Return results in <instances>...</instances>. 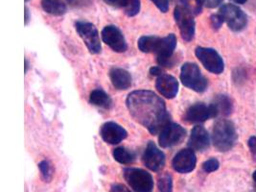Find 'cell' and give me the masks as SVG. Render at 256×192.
Here are the masks:
<instances>
[{
    "label": "cell",
    "instance_id": "obj_1",
    "mask_svg": "<svg viewBox=\"0 0 256 192\" xmlns=\"http://www.w3.org/2000/svg\"><path fill=\"white\" fill-rule=\"evenodd\" d=\"M130 116L152 134H156L170 123L166 105L160 96L151 90H136L127 98Z\"/></svg>",
    "mask_w": 256,
    "mask_h": 192
},
{
    "label": "cell",
    "instance_id": "obj_2",
    "mask_svg": "<svg viewBox=\"0 0 256 192\" xmlns=\"http://www.w3.org/2000/svg\"><path fill=\"white\" fill-rule=\"evenodd\" d=\"M212 140L217 150L221 152L230 150L237 140V132L232 122L226 120H218L213 127Z\"/></svg>",
    "mask_w": 256,
    "mask_h": 192
},
{
    "label": "cell",
    "instance_id": "obj_3",
    "mask_svg": "<svg viewBox=\"0 0 256 192\" xmlns=\"http://www.w3.org/2000/svg\"><path fill=\"white\" fill-rule=\"evenodd\" d=\"M124 179L134 192H152L154 180L151 174L141 168H125Z\"/></svg>",
    "mask_w": 256,
    "mask_h": 192
},
{
    "label": "cell",
    "instance_id": "obj_4",
    "mask_svg": "<svg viewBox=\"0 0 256 192\" xmlns=\"http://www.w3.org/2000/svg\"><path fill=\"white\" fill-rule=\"evenodd\" d=\"M180 80L186 88L197 92H204L208 84L198 66L193 62H186L182 66Z\"/></svg>",
    "mask_w": 256,
    "mask_h": 192
},
{
    "label": "cell",
    "instance_id": "obj_5",
    "mask_svg": "<svg viewBox=\"0 0 256 192\" xmlns=\"http://www.w3.org/2000/svg\"><path fill=\"white\" fill-rule=\"evenodd\" d=\"M221 14L224 22L234 31H242L248 24V16L239 7L234 4H224L220 8Z\"/></svg>",
    "mask_w": 256,
    "mask_h": 192
},
{
    "label": "cell",
    "instance_id": "obj_6",
    "mask_svg": "<svg viewBox=\"0 0 256 192\" xmlns=\"http://www.w3.org/2000/svg\"><path fill=\"white\" fill-rule=\"evenodd\" d=\"M76 31L86 44V48L92 54L101 52V42L97 28L94 24L86 22H77L75 24Z\"/></svg>",
    "mask_w": 256,
    "mask_h": 192
},
{
    "label": "cell",
    "instance_id": "obj_7",
    "mask_svg": "<svg viewBox=\"0 0 256 192\" xmlns=\"http://www.w3.org/2000/svg\"><path fill=\"white\" fill-rule=\"evenodd\" d=\"M196 56L206 70L214 74H221L224 68V64L219 53L212 48H198Z\"/></svg>",
    "mask_w": 256,
    "mask_h": 192
},
{
    "label": "cell",
    "instance_id": "obj_8",
    "mask_svg": "<svg viewBox=\"0 0 256 192\" xmlns=\"http://www.w3.org/2000/svg\"><path fill=\"white\" fill-rule=\"evenodd\" d=\"M175 20L182 38L186 42H190L195 35V20L194 16L186 9H184L182 5H178L174 11Z\"/></svg>",
    "mask_w": 256,
    "mask_h": 192
},
{
    "label": "cell",
    "instance_id": "obj_9",
    "mask_svg": "<svg viewBox=\"0 0 256 192\" xmlns=\"http://www.w3.org/2000/svg\"><path fill=\"white\" fill-rule=\"evenodd\" d=\"M186 136V131L184 127L176 123L167 124L160 132L158 142L162 148L173 147L180 144Z\"/></svg>",
    "mask_w": 256,
    "mask_h": 192
},
{
    "label": "cell",
    "instance_id": "obj_10",
    "mask_svg": "<svg viewBox=\"0 0 256 192\" xmlns=\"http://www.w3.org/2000/svg\"><path fill=\"white\" fill-rule=\"evenodd\" d=\"M102 38L106 46L117 53L125 52L128 48L125 36L116 25L106 26L102 31Z\"/></svg>",
    "mask_w": 256,
    "mask_h": 192
},
{
    "label": "cell",
    "instance_id": "obj_11",
    "mask_svg": "<svg viewBox=\"0 0 256 192\" xmlns=\"http://www.w3.org/2000/svg\"><path fill=\"white\" fill-rule=\"evenodd\" d=\"M176 46V38L174 34H170L165 38H162L156 53L158 62L160 66H169L172 64L173 54Z\"/></svg>",
    "mask_w": 256,
    "mask_h": 192
},
{
    "label": "cell",
    "instance_id": "obj_12",
    "mask_svg": "<svg viewBox=\"0 0 256 192\" xmlns=\"http://www.w3.org/2000/svg\"><path fill=\"white\" fill-rule=\"evenodd\" d=\"M144 166L152 171L158 172L165 166V155L162 150H160L156 145L150 142L142 156Z\"/></svg>",
    "mask_w": 256,
    "mask_h": 192
},
{
    "label": "cell",
    "instance_id": "obj_13",
    "mask_svg": "<svg viewBox=\"0 0 256 192\" xmlns=\"http://www.w3.org/2000/svg\"><path fill=\"white\" fill-rule=\"evenodd\" d=\"M196 164L197 158L194 151L192 149H182L173 158L172 166L176 172L186 174L195 169Z\"/></svg>",
    "mask_w": 256,
    "mask_h": 192
},
{
    "label": "cell",
    "instance_id": "obj_14",
    "mask_svg": "<svg viewBox=\"0 0 256 192\" xmlns=\"http://www.w3.org/2000/svg\"><path fill=\"white\" fill-rule=\"evenodd\" d=\"M100 134L106 144H118L127 138L128 132L116 122H106L101 127Z\"/></svg>",
    "mask_w": 256,
    "mask_h": 192
},
{
    "label": "cell",
    "instance_id": "obj_15",
    "mask_svg": "<svg viewBox=\"0 0 256 192\" xmlns=\"http://www.w3.org/2000/svg\"><path fill=\"white\" fill-rule=\"evenodd\" d=\"M213 112L210 106L204 103H197L187 108L184 120L188 123H202L210 118H213Z\"/></svg>",
    "mask_w": 256,
    "mask_h": 192
},
{
    "label": "cell",
    "instance_id": "obj_16",
    "mask_svg": "<svg viewBox=\"0 0 256 192\" xmlns=\"http://www.w3.org/2000/svg\"><path fill=\"white\" fill-rule=\"evenodd\" d=\"M156 86L158 92L168 99L175 98L178 92V83L176 79L168 74H162L158 76Z\"/></svg>",
    "mask_w": 256,
    "mask_h": 192
},
{
    "label": "cell",
    "instance_id": "obj_17",
    "mask_svg": "<svg viewBox=\"0 0 256 192\" xmlns=\"http://www.w3.org/2000/svg\"><path fill=\"white\" fill-rule=\"evenodd\" d=\"M210 138L208 131L202 126H195L191 131L188 145L192 150L204 151L210 147Z\"/></svg>",
    "mask_w": 256,
    "mask_h": 192
},
{
    "label": "cell",
    "instance_id": "obj_18",
    "mask_svg": "<svg viewBox=\"0 0 256 192\" xmlns=\"http://www.w3.org/2000/svg\"><path fill=\"white\" fill-rule=\"evenodd\" d=\"M210 107L214 118L219 116H228L232 112V101L228 96H218L214 99L213 103L210 104Z\"/></svg>",
    "mask_w": 256,
    "mask_h": 192
},
{
    "label": "cell",
    "instance_id": "obj_19",
    "mask_svg": "<svg viewBox=\"0 0 256 192\" xmlns=\"http://www.w3.org/2000/svg\"><path fill=\"white\" fill-rule=\"evenodd\" d=\"M110 77L114 86L119 90H128L132 86V76L128 72L123 68H112L110 72Z\"/></svg>",
    "mask_w": 256,
    "mask_h": 192
},
{
    "label": "cell",
    "instance_id": "obj_20",
    "mask_svg": "<svg viewBox=\"0 0 256 192\" xmlns=\"http://www.w3.org/2000/svg\"><path fill=\"white\" fill-rule=\"evenodd\" d=\"M42 7L49 14L62 16L66 12V6L60 0H42Z\"/></svg>",
    "mask_w": 256,
    "mask_h": 192
},
{
    "label": "cell",
    "instance_id": "obj_21",
    "mask_svg": "<svg viewBox=\"0 0 256 192\" xmlns=\"http://www.w3.org/2000/svg\"><path fill=\"white\" fill-rule=\"evenodd\" d=\"M90 101L92 104H94L100 108H110L112 107V98L108 94H106L104 90L97 88L92 92L90 96Z\"/></svg>",
    "mask_w": 256,
    "mask_h": 192
},
{
    "label": "cell",
    "instance_id": "obj_22",
    "mask_svg": "<svg viewBox=\"0 0 256 192\" xmlns=\"http://www.w3.org/2000/svg\"><path fill=\"white\" fill-rule=\"evenodd\" d=\"M160 38H162L156 36H141L138 40V46L140 51L144 53H156V49L158 48Z\"/></svg>",
    "mask_w": 256,
    "mask_h": 192
},
{
    "label": "cell",
    "instance_id": "obj_23",
    "mask_svg": "<svg viewBox=\"0 0 256 192\" xmlns=\"http://www.w3.org/2000/svg\"><path fill=\"white\" fill-rule=\"evenodd\" d=\"M112 155H114V160L122 164H132L136 160V155L132 152L128 151L126 148H123V147H118L116 149H114Z\"/></svg>",
    "mask_w": 256,
    "mask_h": 192
},
{
    "label": "cell",
    "instance_id": "obj_24",
    "mask_svg": "<svg viewBox=\"0 0 256 192\" xmlns=\"http://www.w3.org/2000/svg\"><path fill=\"white\" fill-rule=\"evenodd\" d=\"M180 5H182L193 16L200 14L202 9V3L200 0H180Z\"/></svg>",
    "mask_w": 256,
    "mask_h": 192
},
{
    "label": "cell",
    "instance_id": "obj_25",
    "mask_svg": "<svg viewBox=\"0 0 256 192\" xmlns=\"http://www.w3.org/2000/svg\"><path fill=\"white\" fill-rule=\"evenodd\" d=\"M158 186L160 192H173V179L169 173H164L158 180Z\"/></svg>",
    "mask_w": 256,
    "mask_h": 192
},
{
    "label": "cell",
    "instance_id": "obj_26",
    "mask_svg": "<svg viewBox=\"0 0 256 192\" xmlns=\"http://www.w3.org/2000/svg\"><path fill=\"white\" fill-rule=\"evenodd\" d=\"M38 168L42 179L46 182H50L54 176V169L48 160H42L38 164Z\"/></svg>",
    "mask_w": 256,
    "mask_h": 192
},
{
    "label": "cell",
    "instance_id": "obj_27",
    "mask_svg": "<svg viewBox=\"0 0 256 192\" xmlns=\"http://www.w3.org/2000/svg\"><path fill=\"white\" fill-rule=\"evenodd\" d=\"M122 9L128 16H134L140 11V0H125Z\"/></svg>",
    "mask_w": 256,
    "mask_h": 192
},
{
    "label": "cell",
    "instance_id": "obj_28",
    "mask_svg": "<svg viewBox=\"0 0 256 192\" xmlns=\"http://www.w3.org/2000/svg\"><path fill=\"white\" fill-rule=\"evenodd\" d=\"M220 166V164H219V160L217 158H210L206 162H204L202 164V169L204 172L206 173H211V172H214L216 171L218 168Z\"/></svg>",
    "mask_w": 256,
    "mask_h": 192
},
{
    "label": "cell",
    "instance_id": "obj_29",
    "mask_svg": "<svg viewBox=\"0 0 256 192\" xmlns=\"http://www.w3.org/2000/svg\"><path fill=\"white\" fill-rule=\"evenodd\" d=\"M224 22V20H222V18L220 14H212L211 18H210V24H211V26L213 27V29H215V30H219Z\"/></svg>",
    "mask_w": 256,
    "mask_h": 192
},
{
    "label": "cell",
    "instance_id": "obj_30",
    "mask_svg": "<svg viewBox=\"0 0 256 192\" xmlns=\"http://www.w3.org/2000/svg\"><path fill=\"white\" fill-rule=\"evenodd\" d=\"M152 2L158 7V9L162 12H168L169 10V1L168 0H151Z\"/></svg>",
    "mask_w": 256,
    "mask_h": 192
},
{
    "label": "cell",
    "instance_id": "obj_31",
    "mask_svg": "<svg viewBox=\"0 0 256 192\" xmlns=\"http://www.w3.org/2000/svg\"><path fill=\"white\" fill-rule=\"evenodd\" d=\"M248 147H250V153H252V156L254 160L256 162V136H252L248 142Z\"/></svg>",
    "mask_w": 256,
    "mask_h": 192
},
{
    "label": "cell",
    "instance_id": "obj_32",
    "mask_svg": "<svg viewBox=\"0 0 256 192\" xmlns=\"http://www.w3.org/2000/svg\"><path fill=\"white\" fill-rule=\"evenodd\" d=\"M106 4L114 7V8H123L125 0H103Z\"/></svg>",
    "mask_w": 256,
    "mask_h": 192
},
{
    "label": "cell",
    "instance_id": "obj_33",
    "mask_svg": "<svg viewBox=\"0 0 256 192\" xmlns=\"http://www.w3.org/2000/svg\"><path fill=\"white\" fill-rule=\"evenodd\" d=\"M110 192H132L128 188H126L125 186L123 184H112V188H110Z\"/></svg>",
    "mask_w": 256,
    "mask_h": 192
},
{
    "label": "cell",
    "instance_id": "obj_34",
    "mask_svg": "<svg viewBox=\"0 0 256 192\" xmlns=\"http://www.w3.org/2000/svg\"><path fill=\"white\" fill-rule=\"evenodd\" d=\"M222 0H204V4L208 8H215L220 5Z\"/></svg>",
    "mask_w": 256,
    "mask_h": 192
},
{
    "label": "cell",
    "instance_id": "obj_35",
    "mask_svg": "<svg viewBox=\"0 0 256 192\" xmlns=\"http://www.w3.org/2000/svg\"><path fill=\"white\" fill-rule=\"evenodd\" d=\"M150 73H151V75L152 76H160L162 74V68H158V66H154V68H152L151 70H150Z\"/></svg>",
    "mask_w": 256,
    "mask_h": 192
},
{
    "label": "cell",
    "instance_id": "obj_36",
    "mask_svg": "<svg viewBox=\"0 0 256 192\" xmlns=\"http://www.w3.org/2000/svg\"><path fill=\"white\" fill-rule=\"evenodd\" d=\"M29 22V11H28V8L25 7V24L27 25Z\"/></svg>",
    "mask_w": 256,
    "mask_h": 192
},
{
    "label": "cell",
    "instance_id": "obj_37",
    "mask_svg": "<svg viewBox=\"0 0 256 192\" xmlns=\"http://www.w3.org/2000/svg\"><path fill=\"white\" fill-rule=\"evenodd\" d=\"M230 1L235 4H244L248 0H230Z\"/></svg>",
    "mask_w": 256,
    "mask_h": 192
},
{
    "label": "cell",
    "instance_id": "obj_38",
    "mask_svg": "<svg viewBox=\"0 0 256 192\" xmlns=\"http://www.w3.org/2000/svg\"><path fill=\"white\" fill-rule=\"evenodd\" d=\"M28 70V60H25V72Z\"/></svg>",
    "mask_w": 256,
    "mask_h": 192
},
{
    "label": "cell",
    "instance_id": "obj_39",
    "mask_svg": "<svg viewBox=\"0 0 256 192\" xmlns=\"http://www.w3.org/2000/svg\"><path fill=\"white\" fill-rule=\"evenodd\" d=\"M252 178H254V182L256 184V170L254 172V174H252Z\"/></svg>",
    "mask_w": 256,
    "mask_h": 192
},
{
    "label": "cell",
    "instance_id": "obj_40",
    "mask_svg": "<svg viewBox=\"0 0 256 192\" xmlns=\"http://www.w3.org/2000/svg\"><path fill=\"white\" fill-rule=\"evenodd\" d=\"M25 1H28V0H25Z\"/></svg>",
    "mask_w": 256,
    "mask_h": 192
}]
</instances>
